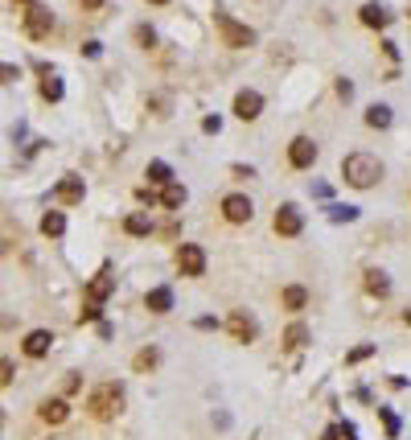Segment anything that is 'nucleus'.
<instances>
[{"mask_svg": "<svg viewBox=\"0 0 411 440\" xmlns=\"http://www.w3.org/2000/svg\"><path fill=\"white\" fill-rule=\"evenodd\" d=\"M342 177H346V185H354V189H371V185L383 177V161L371 157V152H350V157L342 161Z\"/></svg>", "mask_w": 411, "mask_h": 440, "instance_id": "1", "label": "nucleus"}, {"mask_svg": "<svg viewBox=\"0 0 411 440\" xmlns=\"http://www.w3.org/2000/svg\"><path fill=\"white\" fill-rule=\"evenodd\" d=\"M86 408H91L95 420H115L119 408H124V387H119V383H103V387H95L91 400H86Z\"/></svg>", "mask_w": 411, "mask_h": 440, "instance_id": "2", "label": "nucleus"}, {"mask_svg": "<svg viewBox=\"0 0 411 440\" xmlns=\"http://www.w3.org/2000/svg\"><path fill=\"white\" fill-rule=\"evenodd\" d=\"M214 25L222 29V41H226L231 49H243V45H251V41H255V33H251L247 25H239L231 12H214Z\"/></svg>", "mask_w": 411, "mask_h": 440, "instance_id": "3", "label": "nucleus"}, {"mask_svg": "<svg viewBox=\"0 0 411 440\" xmlns=\"http://www.w3.org/2000/svg\"><path fill=\"white\" fill-rule=\"evenodd\" d=\"M272 227H276V235H284V239H296V235L305 231V214H301V206H292V202H284V206L276 210V218H272Z\"/></svg>", "mask_w": 411, "mask_h": 440, "instance_id": "4", "label": "nucleus"}, {"mask_svg": "<svg viewBox=\"0 0 411 440\" xmlns=\"http://www.w3.org/2000/svg\"><path fill=\"white\" fill-rule=\"evenodd\" d=\"M177 272L181 276H202L206 272V251L198 243H181L177 247Z\"/></svg>", "mask_w": 411, "mask_h": 440, "instance_id": "5", "label": "nucleus"}, {"mask_svg": "<svg viewBox=\"0 0 411 440\" xmlns=\"http://www.w3.org/2000/svg\"><path fill=\"white\" fill-rule=\"evenodd\" d=\"M251 214H255V206H251L247 194H226V198H222V218H226V222L239 227V222H251Z\"/></svg>", "mask_w": 411, "mask_h": 440, "instance_id": "6", "label": "nucleus"}, {"mask_svg": "<svg viewBox=\"0 0 411 440\" xmlns=\"http://www.w3.org/2000/svg\"><path fill=\"white\" fill-rule=\"evenodd\" d=\"M49 29H54V12L41 8V4H33V8L25 12V33H29L33 41H41V37H49Z\"/></svg>", "mask_w": 411, "mask_h": 440, "instance_id": "7", "label": "nucleus"}, {"mask_svg": "<svg viewBox=\"0 0 411 440\" xmlns=\"http://www.w3.org/2000/svg\"><path fill=\"white\" fill-rule=\"evenodd\" d=\"M226 329H231L235 342H255V338H259V325H255V317H251L247 309H235L231 321H226Z\"/></svg>", "mask_w": 411, "mask_h": 440, "instance_id": "8", "label": "nucleus"}, {"mask_svg": "<svg viewBox=\"0 0 411 440\" xmlns=\"http://www.w3.org/2000/svg\"><path fill=\"white\" fill-rule=\"evenodd\" d=\"M313 161H317V144H313L309 136H296V140L288 144V165H292V169H313Z\"/></svg>", "mask_w": 411, "mask_h": 440, "instance_id": "9", "label": "nucleus"}, {"mask_svg": "<svg viewBox=\"0 0 411 440\" xmlns=\"http://www.w3.org/2000/svg\"><path fill=\"white\" fill-rule=\"evenodd\" d=\"M235 115L247 119V124L259 119V115H263V95H259V91H239V95H235Z\"/></svg>", "mask_w": 411, "mask_h": 440, "instance_id": "10", "label": "nucleus"}, {"mask_svg": "<svg viewBox=\"0 0 411 440\" xmlns=\"http://www.w3.org/2000/svg\"><path fill=\"white\" fill-rule=\"evenodd\" d=\"M49 346H54V334H49V329H33V334H25V342H21L25 358H45Z\"/></svg>", "mask_w": 411, "mask_h": 440, "instance_id": "11", "label": "nucleus"}, {"mask_svg": "<svg viewBox=\"0 0 411 440\" xmlns=\"http://www.w3.org/2000/svg\"><path fill=\"white\" fill-rule=\"evenodd\" d=\"M111 292H115V276H111V272L103 268V272H99V276H95V280L86 284V301H95V305H103V301H107Z\"/></svg>", "mask_w": 411, "mask_h": 440, "instance_id": "12", "label": "nucleus"}, {"mask_svg": "<svg viewBox=\"0 0 411 440\" xmlns=\"http://www.w3.org/2000/svg\"><path fill=\"white\" fill-rule=\"evenodd\" d=\"M358 16H362V25H371V29H387V25H391V12H387L379 0H366V4L358 8Z\"/></svg>", "mask_w": 411, "mask_h": 440, "instance_id": "13", "label": "nucleus"}, {"mask_svg": "<svg viewBox=\"0 0 411 440\" xmlns=\"http://www.w3.org/2000/svg\"><path fill=\"white\" fill-rule=\"evenodd\" d=\"M82 194H86V185H82V177H66L58 189H54V198L58 202H66V206H74V202H82Z\"/></svg>", "mask_w": 411, "mask_h": 440, "instance_id": "14", "label": "nucleus"}, {"mask_svg": "<svg viewBox=\"0 0 411 440\" xmlns=\"http://www.w3.org/2000/svg\"><path fill=\"white\" fill-rule=\"evenodd\" d=\"M144 309H148V313H169V309H173V288H152V292L144 297Z\"/></svg>", "mask_w": 411, "mask_h": 440, "instance_id": "15", "label": "nucleus"}, {"mask_svg": "<svg viewBox=\"0 0 411 440\" xmlns=\"http://www.w3.org/2000/svg\"><path fill=\"white\" fill-rule=\"evenodd\" d=\"M37 416H41V420H45V424H62V420H66V416H70V404H66V400H45V404H41V412H37Z\"/></svg>", "mask_w": 411, "mask_h": 440, "instance_id": "16", "label": "nucleus"}, {"mask_svg": "<svg viewBox=\"0 0 411 440\" xmlns=\"http://www.w3.org/2000/svg\"><path fill=\"white\" fill-rule=\"evenodd\" d=\"M62 231H66V214H62V210H45V214H41V235L58 239Z\"/></svg>", "mask_w": 411, "mask_h": 440, "instance_id": "17", "label": "nucleus"}, {"mask_svg": "<svg viewBox=\"0 0 411 440\" xmlns=\"http://www.w3.org/2000/svg\"><path fill=\"white\" fill-rule=\"evenodd\" d=\"M280 301H284V309H292V313H301V309L309 305V292H305L301 284H288V288L280 292Z\"/></svg>", "mask_w": 411, "mask_h": 440, "instance_id": "18", "label": "nucleus"}, {"mask_svg": "<svg viewBox=\"0 0 411 440\" xmlns=\"http://www.w3.org/2000/svg\"><path fill=\"white\" fill-rule=\"evenodd\" d=\"M366 292H371V297H387V292H391V280H387V272L371 268V272H366Z\"/></svg>", "mask_w": 411, "mask_h": 440, "instance_id": "19", "label": "nucleus"}, {"mask_svg": "<svg viewBox=\"0 0 411 440\" xmlns=\"http://www.w3.org/2000/svg\"><path fill=\"white\" fill-rule=\"evenodd\" d=\"M366 124H371V128H391V107H387V103L366 107Z\"/></svg>", "mask_w": 411, "mask_h": 440, "instance_id": "20", "label": "nucleus"}, {"mask_svg": "<svg viewBox=\"0 0 411 440\" xmlns=\"http://www.w3.org/2000/svg\"><path fill=\"white\" fill-rule=\"evenodd\" d=\"M124 231L140 239V235H152V222H148V214H128V218H124Z\"/></svg>", "mask_w": 411, "mask_h": 440, "instance_id": "21", "label": "nucleus"}, {"mask_svg": "<svg viewBox=\"0 0 411 440\" xmlns=\"http://www.w3.org/2000/svg\"><path fill=\"white\" fill-rule=\"evenodd\" d=\"M144 177H148V181H152V185H169V181H173V169H169V165H165V161H152V165H148V173H144Z\"/></svg>", "mask_w": 411, "mask_h": 440, "instance_id": "22", "label": "nucleus"}, {"mask_svg": "<svg viewBox=\"0 0 411 440\" xmlns=\"http://www.w3.org/2000/svg\"><path fill=\"white\" fill-rule=\"evenodd\" d=\"M161 202H165L169 210H177V206H185V185H177V181H169V185H165V194H161Z\"/></svg>", "mask_w": 411, "mask_h": 440, "instance_id": "23", "label": "nucleus"}, {"mask_svg": "<svg viewBox=\"0 0 411 440\" xmlns=\"http://www.w3.org/2000/svg\"><path fill=\"white\" fill-rule=\"evenodd\" d=\"M305 342H309V329H305L301 321H292V325L284 329V346H288V350H296V346H305Z\"/></svg>", "mask_w": 411, "mask_h": 440, "instance_id": "24", "label": "nucleus"}, {"mask_svg": "<svg viewBox=\"0 0 411 440\" xmlns=\"http://www.w3.org/2000/svg\"><path fill=\"white\" fill-rule=\"evenodd\" d=\"M41 99H49V103H58L62 99V78H41Z\"/></svg>", "mask_w": 411, "mask_h": 440, "instance_id": "25", "label": "nucleus"}, {"mask_svg": "<svg viewBox=\"0 0 411 440\" xmlns=\"http://www.w3.org/2000/svg\"><path fill=\"white\" fill-rule=\"evenodd\" d=\"M329 218H333V222H354V218H358V206H329Z\"/></svg>", "mask_w": 411, "mask_h": 440, "instance_id": "26", "label": "nucleus"}, {"mask_svg": "<svg viewBox=\"0 0 411 440\" xmlns=\"http://www.w3.org/2000/svg\"><path fill=\"white\" fill-rule=\"evenodd\" d=\"M156 362H161V350H140L136 354V371H152Z\"/></svg>", "mask_w": 411, "mask_h": 440, "instance_id": "27", "label": "nucleus"}, {"mask_svg": "<svg viewBox=\"0 0 411 440\" xmlns=\"http://www.w3.org/2000/svg\"><path fill=\"white\" fill-rule=\"evenodd\" d=\"M78 321H99V305H95V301H86V305L78 309Z\"/></svg>", "mask_w": 411, "mask_h": 440, "instance_id": "28", "label": "nucleus"}, {"mask_svg": "<svg viewBox=\"0 0 411 440\" xmlns=\"http://www.w3.org/2000/svg\"><path fill=\"white\" fill-rule=\"evenodd\" d=\"M379 412H383V424H387V437H395V432H399V420H395V416H391L387 408H379Z\"/></svg>", "mask_w": 411, "mask_h": 440, "instance_id": "29", "label": "nucleus"}, {"mask_svg": "<svg viewBox=\"0 0 411 440\" xmlns=\"http://www.w3.org/2000/svg\"><path fill=\"white\" fill-rule=\"evenodd\" d=\"M12 78H21V70L8 66V62H0V82H12Z\"/></svg>", "mask_w": 411, "mask_h": 440, "instance_id": "30", "label": "nucleus"}, {"mask_svg": "<svg viewBox=\"0 0 411 440\" xmlns=\"http://www.w3.org/2000/svg\"><path fill=\"white\" fill-rule=\"evenodd\" d=\"M8 383H12V362L0 358V387H8Z\"/></svg>", "mask_w": 411, "mask_h": 440, "instance_id": "31", "label": "nucleus"}, {"mask_svg": "<svg viewBox=\"0 0 411 440\" xmlns=\"http://www.w3.org/2000/svg\"><path fill=\"white\" fill-rule=\"evenodd\" d=\"M136 37H140V45H152V41H156V33H152L148 25H140V29H136Z\"/></svg>", "mask_w": 411, "mask_h": 440, "instance_id": "32", "label": "nucleus"}, {"mask_svg": "<svg viewBox=\"0 0 411 440\" xmlns=\"http://www.w3.org/2000/svg\"><path fill=\"white\" fill-rule=\"evenodd\" d=\"M218 128H222L218 115H206V119H202V132H214V136H218Z\"/></svg>", "mask_w": 411, "mask_h": 440, "instance_id": "33", "label": "nucleus"}, {"mask_svg": "<svg viewBox=\"0 0 411 440\" xmlns=\"http://www.w3.org/2000/svg\"><path fill=\"white\" fill-rule=\"evenodd\" d=\"M338 95L350 99V95H354V82H350V78H338Z\"/></svg>", "mask_w": 411, "mask_h": 440, "instance_id": "34", "label": "nucleus"}, {"mask_svg": "<svg viewBox=\"0 0 411 440\" xmlns=\"http://www.w3.org/2000/svg\"><path fill=\"white\" fill-rule=\"evenodd\" d=\"M371 354H375V346H358V350L350 354V362H362V358H371Z\"/></svg>", "mask_w": 411, "mask_h": 440, "instance_id": "35", "label": "nucleus"}, {"mask_svg": "<svg viewBox=\"0 0 411 440\" xmlns=\"http://www.w3.org/2000/svg\"><path fill=\"white\" fill-rule=\"evenodd\" d=\"M231 173H235V177H255V169H251V165H235Z\"/></svg>", "mask_w": 411, "mask_h": 440, "instance_id": "36", "label": "nucleus"}, {"mask_svg": "<svg viewBox=\"0 0 411 440\" xmlns=\"http://www.w3.org/2000/svg\"><path fill=\"white\" fill-rule=\"evenodd\" d=\"M82 4H86V8H99V4H103V0H82Z\"/></svg>", "mask_w": 411, "mask_h": 440, "instance_id": "37", "label": "nucleus"}, {"mask_svg": "<svg viewBox=\"0 0 411 440\" xmlns=\"http://www.w3.org/2000/svg\"><path fill=\"white\" fill-rule=\"evenodd\" d=\"M403 321H408V325H411V309H408V313H403Z\"/></svg>", "mask_w": 411, "mask_h": 440, "instance_id": "38", "label": "nucleus"}, {"mask_svg": "<svg viewBox=\"0 0 411 440\" xmlns=\"http://www.w3.org/2000/svg\"><path fill=\"white\" fill-rule=\"evenodd\" d=\"M21 4H29V8H33V4H37V0H21Z\"/></svg>", "mask_w": 411, "mask_h": 440, "instance_id": "39", "label": "nucleus"}, {"mask_svg": "<svg viewBox=\"0 0 411 440\" xmlns=\"http://www.w3.org/2000/svg\"><path fill=\"white\" fill-rule=\"evenodd\" d=\"M148 4H169V0H148Z\"/></svg>", "mask_w": 411, "mask_h": 440, "instance_id": "40", "label": "nucleus"}, {"mask_svg": "<svg viewBox=\"0 0 411 440\" xmlns=\"http://www.w3.org/2000/svg\"><path fill=\"white\" fill-rule=\"evenodd\" d=\"M408 16H411V4H408Z\"/></svg>", "mask_w": 411, "mask_h": 440, "instance_id": "41", "label": "nucleus"}]
</instances>
